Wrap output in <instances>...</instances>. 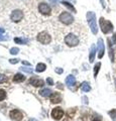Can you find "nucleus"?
<instances>
[{
  "mask_svg": "<svg viewBox=\"0 0 116 121\" xmlns=\"http://www.w3.org/2000/svg\"><path fill=\"white\" fill-rule=\"evenodd\" d=\"M86 17H87V21L89 23V26L91 28V31L93 35H97L98 33V27H97V22H96V15L94 12L92 11H89L86 14Z\"/></svg>",
  "mask_w": 116,
  "mask_h": 121,
  "instance_id": "1",
  "label": "nucleus"
},
{
  "mask_svg": "<svg viewBox=\"0 0 116 121\" xmlns=\"http://www.w3.org/2000/svg\"><path fill=\"white\" fill-rule=\"evenodd\" d=\"M99 23H100L101 30H102V32L104 35H107V33H109L113 30V24H112L109 20H106L105 18L101 17L99 20Z\"/></svg>",
  "mask_w": 116,
  "mask_h": 121,
  "instance_id": "2",
  "label": "nucleus"
},
{
  "mask_svg": "<svg viewBox=\"0 0 116 121\" xmlns=\"http://www.w3.org/2000/svg\"><path fill=\"white\" fill-rule=\"evenodd\" d=\"M65 43L67 45H69V47L74 48V47H77V45L79 44L80 40L76 35H74V33H69V35L65 37Z\"/></svg>",
  "mask_w": 116,
  "mask_h": 121,
  "instance_id": "3",
  "label": "nucleus"
},
{
  "mask_svg": "<svg viewBox=\"0 0 116 121\" xmlns=\"http://www.w3.org/2000/svg\"><path fill=\"white\" fill-rule=\"evenodd\" d=\"M59 19L61 22H63L64 24L69 25L71 23H73L74 21V16L69 12H62L59 15Z\"/></svg>",
  "mask_w": 116,
  "mask_h": 121,
  "instance_id": "4",
  "label": "nucleus"
},
{
  "mask_svg": "<svg viewBox=\"0 0 116 121\" xmlns=\"http://www.w3.org/2000/svg\"><path fill=\"white\" fill-rule=\"evenodd\" d=\"M37 40L43 44H48L52 41V37L47 31H42L37 35Z\"/></svg>",
  "mask_w": 116,
  "mask_h": 121,
  "instance_id": "5",
  "label": "nucleus"
},
{
  "mask_svg": "<svg viewBox=\"0 0 116 121\" xmlns=\"http://www.w3.org/2000/svg\"><path fill=\"white\" fill-rule=\"evenodd\" d=\"M51 116L53 117V119L55 120H61L63 118V116H64V111H63V109L62 108H60V107H57V108H55L52 110L51 112Z\"/></svg>",
  "mask_w": 116,
  "mask_h": 121,
  "instance_id": "6",
  "label": "nucleus"
},
{
  "mask_svg": "<svg viewBox=\"0 0 116 121\" xmlns=\"http://www.w3.org/2000/svg\"><path fill=\"white\" fill-rule=\"evenodd\" d=\"M22 17H23V13H22V11L19 9L13 10L10 15V18L13 22H19L22 19Z\"/></svg>",
  "mask_w": 116,
  "mask_h": 121,
  "instance_id": "7",
  "label": "nucleus"
},
{
  "mask_svg": "<svg viewBox=\"0 0 116 121\" xmlns=\"http://www.w3.org/2000/svg\"><path fill=\"white\" fill-rule=\"evenodd\" d=\"M10 118L14 120V121H20L23 119V114H22V112L17 110V109H14V110H12L10 112Z\"/></svg>",
  "mask_w": 116,
  "mask_h": 121,
  "instance_id": "8",
  "label": "nucleus"
},
{
  "mask_svg": "<svg viewBox=\"0 0 116 121\" xmlns=\"http://www.w3.org/2000/svg\"><path fill=\"white\" fill-rule=\"evenodd\" d=\"M97 47H98V58L102 59L103 56H104V52H105V45H104V41H103L102 39H98Z\"/></svg>",
  "mask_w": 116,
  "mask_h": 121,
  "instance_id": "9",
  "label": "nucleus"
},
{
  "mask_svg": "<svg viewBox=\"0 0 116 121\" xmlns=\"http://www.w3.org/2000/svg\"><path fill=\"white\" fill-rule=\"evenodd\" d=\"M39 11L43 15H50L51 14V7L46 3H40L39 5Z\"/></svg>",
  "mask_w": 116,
  "mask_h": 121,
  "instance_id": "10",
  "label": "nucleus"
},
{
  "mask_svg": "<svg viewBox=\"0 0 116 121\" xmlns=\"http://www.w3.org/2000/svg\"><path fill=\"white\" fill-rule=\"evenodd\" d=\"M66 85L69 87V88H72L76 85V78L74 77L73 75H69L68 77L66 78Z\"/></svg>",
  "mask_w": 116,
  "mask_h": 121,
  "instance_id": "11",
  "label": "nucleus"
},
{
  "mask_svg": "<svg viewBox=\"0 0 116 121\" xmlns=\"http://www.w3.org/2000/svg\"><path fill=\"white\" fill-rule=\"evenodd\" d=\"M29 84L32 85V86H34V87H42L43 86L44 84V82L43 80H39V79H36V78H32L29 80Z\"/></svg>",
  "mask_w": 116,
  "mask_h": 121,
  "instance_id": "12",
  "label": "nucleus"
},
{
  "mask_svg": "<svg viewBox=\"0 0 116 121\" xmlns=\"http://www.w3.org/2000/svg\"><path fill=\"white\" fill-rule=\"evenodd\" d=\"M52 103H60L62 101V96L60 93H53L51 96Z\"/></svg>",
  "mask_w": 116,
  "mask_h": 121,
  "instance_id": "13",
  "label": "nucleus"
},
{
  "mask_svg": "<svg viewBox=\"0 0 116 121\" xmlns=\"http://www.w3.org/2000/svg\"><path fill=\"white\" fill-rule=\"evenodd\" d=\"M52 94H53V91L48 88H44V89H42L39 91V95L43 96L44 98H47V97H51Z\"/></svg>",
  "mask_w": 116,
  "mask_h": 121,
  "instance_id": "14",
  "label": "nucleus"
},
{
  "mask_svg": "<svg viewBox=\"0 0 116 121\" xmlns=\"http://www.w3.org/2000/svg\"><path fill=\"white\" fill-rule=\"evenodd\" d=\"M95 55H96V47L95 44H93L91 48H90V54H89V62L93 63L95 60Z\"/></svg>",
  "mask_w": 116,
  "mask_h": 121,
  "instance_id": "15",
  "label": "nucleus"
},
{
  "mask_svg": "<svg viewBox=\"0 0 116 121\" xmlns=\"http://www.w3.org/2000/svg\"><path fill=\"white\" fill-rule=\"evenodd\" d=\"M13 82H15V83H20V82H23L25 80V77L22 74H19V73H17L14 75V77H13Z\"/></svg>",
  "mask_w": 116,
  "mask_h": 121,
  "instance_id": "16",
  "label": "nucleus"
},
{
  "mask_svg": "<svg viewBox=\"0 0 116 121\" xmlns=\"http://www.w3.org/2000/svg\"><path fill=\"white\" fill-rule=\"evenodd\" d=\"M81 90L83 91V92H89L90 90H91V86L88 82H83L81 84Z\"/></svg>",
  "mask_w": 116,
  "mask_h": 121,
  "instance_id": "17",
  "label": "nucleus"
},
{
  "mask_svg": "<svg viewBox=\"0 0 116 121\" xmlns=\"http://www.w3.org/2000/svg\"><path fill=\"white\" fill-rule=\"evenodd\" d=\"M46 69H47V66L44 65V64H43V63H39V64H37L36 65L35 71L37 72V73H42V72H43Z\"/></svg>",
  "mask_w": 116,
  "mask_h": 121,
  "instance_id": "18",
  "label": "nucleus"
},
{
  "mask_svg": "<svg viewBox=\"0 0 116 121\" xmlns=\"http://www.w3.org/2000/svg\"><path fill=\"white\" fill-rule=\"evenodd\" d=\"M14 41L18 44H27L28 43V39H19V37H15Z\"/></svg>",
  "mask_w": 116,
  "mask_h": 121,
  "instance_id": "19",
  "label": "nucleus"
},
{
  "mask_svg": "<svg viewBox=\"0 0 116 121\" xmlns=\"http://www.w3.org/2000/svg\"><path fill=\"white\" fill-rule=\"evenodd\" d=\"M108 47H109V56L111 60L113 62L114 60V52H113V50H112V44H111V40L108 39Z\"/></svg>",
  "mask_w": 116,
  "mask_h": 121,
  "instance_id": "20",
  "label": "nucleus"
},
{
  "mask_svg": "<svg viewBox=\"0 0 116 121\" xmlns=\"http://www.w3.org/2000/svg\"><path fill=\"white\" fill-rule=\"evenodd\" d=\"M62 4L64 5V6H66L67 8H69L70 10H72L73 12H76V9H75V7L72 5V4H70L69 2H66V1H62Z\"/></svg>",
  "mask_w": 116,
  "mask_h": 121,
  "instance_id": "21",
  "label": "nucleus"
},
{
  "mask_svg": "<svg viewBox=\"0 0 116 121\" xmlns=\"http://www.w3.org/2000/svg\"><path fill=\"white\" fill-rule=\"evenodd\" d=\"M100 67H101V63H97L95 67H94V77L96 78L97 75L99 73V70H100Z\"/></svg>",
  "mask_w": 116,
  "mask_h": 121,
  "instance_id": "22",
  "label": "nucleus"
},
{
  "mask_svg": "<svg viewBox=\"0 0 116 121\" xmlns=\"http://www.w3.org/2000/svg\"><path fill=\"white\" fill-rule=\"evenodd\" d=\"M108 114H109V116L112 118V120L116 121V109H112V110H110L109 112H108Z\"/></svg>",
  "mask_w": 116,
  "mask_h": 121,
  "instance_id": "23",
  "label": "nucleus"
},
{
  "mask_svg": "<svg viewBox=\"0 0 116 121\" xmlns=\"http://www.w3.org/2000/svg\"><path fill=\"white\" fill-rule=\"evenodd\" d=\"M90 119H91V121H101L102 120V117H101L99 114H96L95 113V114H93L91 116V118Z\"/></svg>",
  "mask_w": 116,
  "mask_h": 121,
  "instance_id": "24",
  "label": "nucleus"
},
{
  "mask_svg": "<svg viewBox=\"0 0 116 121\" xmlns=\"http://www.w3.org/2000/svg\"><path fill=\"white\" fill-rule=\"evenodd\" d=\"M20 70H21L22 72H25V73H28V74H31V73H32V69H31V67H29V68L21 67V68H20Z\"/></svg>",
  "mask_w": 116,
  "mask_h": 121,
  "instance_id": "25",
  "label": "nucleus"
},
{
  "mask_svg": "<svg viewBox=\"0 0 116 121\" xmlns=\"http://www.w3.org/2000/svg\"><path fill=\"white\" fill-rule=\"evenodd\" d=\"M6 98V92L4 90L0 89V101H3Z\"/></svg>",
  "mask_w": 116,
  "mask_h": 121,
  "instance_id": "26",
  "label": "nucleus"
},
{
  "mask_svg": "<svg viewBox=\"0 0 116 121\" xmlns=\"http://www.w3.org/2000/svg\"><path fill=\"white\" fill-rule=\"evenodd\" d=\"M10 54L11 55H17L18 52H19V48H10Z\"/></svg>",
  "mask_w": 116,
  "mask_h": 121,
  "instance_id": "27",
  "label": "nucleus"
},
{
  "mask_svg": "<svg viewBox=\"0 0 116 121\" xmlns=\"http://www.w3.org/2000/svg\"><path fill=\"white\" fill-rule=\"evenodd\" d=\"M7 81V78L5 75L3 74H0V84H2V83H5Z\"/></svg>",
  "mask_w": 116,
  "mask_h": 121,
  "instance_id": "28",
  "label": "nucleus"
},
{
  "mask_svg": "<svg viewBox=\"0 0 116 121\" xmlns=\"http://www.w3.org/2000/svg\"><path fill=\"white\" fill-rule=\"evenodd\" d=\"M47 85H50V86L54 85V81H53V79L52 78H47Z\"/></svg>",
  "mask_w": 116,
  "mask_h": 121,
  "instance_id": "29",
  "label": "nucleus"
},
{
  "mask_svg": "<svg viewBox=\"0 0 116 121\" xmlns=\"http://www.w3.org/2000/svg\"><path fill=\"white\" fill-rule=\"evenodd\" d=\"M18 62H19V60H18V59H10L9 60L10 64H17Z\"/></svg>",
  "mask_w": 116,
  "mask_h": 121,
  "instance_id": "30",
  "label": "nucleus"
},
{
  "mask_svg": "<svg viewBox=\"0 0 116 121\" xmlns=\"http://www.w3.org/2000/svg\"><path fill=\"white\" fill-rule=\"evenodd\" d=\"M63 72H64V70L61 69V68H57V69H56V73H58V74H62Z\"/></svg>",
  "mask_w": 116,
  "mask_h": 121,
  "instance_id": "31",
  "label": "nucleus"
},
{
  "mask_svg": "<svg viewBox=\"0 0 116 121\" xmlns=\"http://www.w3.org/2000/svg\"><path fill=\"white\" fill-rule=\"evenodd\" d=\"M82 99H83V103L84 104H88V98L87 97H83Z\"/></svg>",
  "mask_w": 116,
  "mask_h": 121,
  "instance_id": "32",
  "label": "nucleus"
},
{
  "mask_svg": "<svg viewBox=\"0 0 116 121\" xmlns=\"http://www.w3.org/2000/svg\"><path fill=\"white\" fill-rule=\"evenodd\" d=\"M112 40H113V43H116V32L113 35V36H112Z\"/></svg>",
  "mask_w": 116,
  "mask_h": 121,
  "instance_id": "33",
  "label": "nucleus"
},
{
  "mask_svg": "<svg viewBox=\"0 0 116 121\" xmlns=\"http://www.w3.org/2000/svg\"><path fill=\"white\" fill-rule=\"evenodd\" d=\"M8 39L7 36H2V35H0V41H1V40H5V39Z\"/></svg>",
  "mask_w": 116,
  "mask_h": 121,
  "instance_id": "34",
  "label": "nucleus"
},
{
  "mask_svg": "<svg viewBox=\"0 0 116 121\" xmlns=\"http://www.w3.org/2000/svg\"><path fill=\"white\" fill-rule=\"evenodd\" d=\"M4 32H5L4 28H1V27H0V35H3V33H4Z\"/></svg>",
  "mask_w": 116,
  "mask_h": 121,
  "instance_id": "35",
  "label": "nucleus"
},
{
  "mask_svg": "<svg viewBox=\"0 0 116 121\" xmlns=\"http://www.w3.org/2000/svg\"><path fill=\"white\" fill-rule=\"evenodd\" d=\"M22 64H24V65H26V66H29V67H30V64H29L28 62H25V60H22Z\"/></svg>",
  "mask_w": 116,
  "mask_h": 121,
  "instance_id": "36",
  "label": "nucleus"
},
{
  "mask_svg": "<svg viewBox=\"0 0 116 121\" xmlns=\"http://www.w3.org/2000/svg\"><path fill=\"white\" fill-rule=\"evenodd\" d=\"M50 2H51V3H53V4H57L58 0H50Z\"/></svg>",
  "mask_w": 116,
  "mask_h": 121,
  "instance_id": "37",
  "label": "nucleus"
},
{
  "mask_svg": "<svg viewBox=\"0 0 116 121\" xmlns=\"http://www.w3.org/2000/svg\"><path fill=\"white\" fill-rule=\"evenodd\" d=\"M100 2H101V4H102L103 7H105V3H104V0H100Z\"/></svg>",
  "mask_w": 116,
  "mask_h": 121,
  "instance_id": "38",
  "label": "nucleus"
},
{
  "mask_svg": "<svg viewBox=\"0 0 116 121\" xmlns=\"http://www.w3.org/2000/svg\"><path fill=\"white\" fill-rule=\"evenodd\" d=\"M28 121H37V120H36V119H33V118H31V119H29Z\"/></svg>",
  "mask_w": 116,
  "mask_h": 121,
  "instance_id": "39",
  "label": "nucleus"
},
{
  "mask_svg": "<svg viewBox=\"0 0 116 121\" xmlns=\"http://www.w3.org/2000/svg\"><path fill=\"white\" fill-rule=\"evenodd\" d=\"M115 85H116V78H115Z\"/></svg>",
  "mask_w": 116,
  "mask_h": 121,
  "instance_id": "40",
  "label": "nucleus"
}]
</instances>
